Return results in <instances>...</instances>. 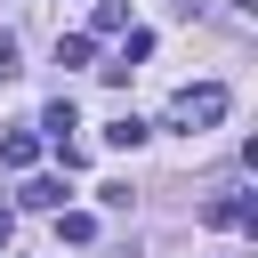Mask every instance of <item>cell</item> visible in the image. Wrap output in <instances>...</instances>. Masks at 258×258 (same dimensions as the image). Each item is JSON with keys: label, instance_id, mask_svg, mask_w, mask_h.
Listing matches in <instances>:
<instances>
[{"label": "cell", "instance_id": "obj_1", "mask_svg": "<svg viewBox=\"0 0 258 258\" xmlns=\"http://www.w3.org/2000/svg\"><path fill=\"white\" fill-rule=\"evenodd\" d=\"M226 105H234V97H226L218 81L177 89V97H169V129H194V137H202V129H218V121H226Z\"/></svg>", "mask_w": 258, "mask_h": 258}, {"label": "cell", "instance_id": "obj_5", "mask_svg": "<svg viewBox=\"0 0 258 258\" xmlns=\"http://www.w3.org/2000/svg\"><path fill=\"white\" fill-rule=\"evenodd\" d=\"M24 210H64V177H24Z\"/></svg>", "mask_w": 258, "mask_h": 258}, {"label": "cell", "instance_id": "obj_6", "mask_svg": "<svg viewBox=\"0 0 258 258\" xmlns=\"http://www.w3.org/2000/svg\"><path fill=\"white\" fill-rule=\"evenodd\" d=\"M40 129H48V145H73L64 129H81V113H73V97H56L48 113H40Z\"/></svg>", "mask_w": 258, "mask_h": 258}, {"label": "cell", "instance_id": "obj_2", "mask_svg": "<svg viewBox=\"0 0 258 258\" xmlns=\"http://www.w3.org/2000/svg\"><path fill=\"white\" fill-rule=\"evenodd\" d=\"M250 218H258V202H250V194H242V185H226V194H218V202H202V226H226V234H242V226H250Z\"/></svg>", "mask_w": 258, "mask_h": 258}, {"label": "cell", "instance_id": "obj_10", "mask_svg": "<svg viewBox=\"0 0 258 258\" xmlns=\"http://www.w3.org/2000/svg\"><path fill=\"white\" fill-rule=\"evenodd\" d=\"M16 73H24V64H16V40H8V32H0V89H8V81H16Z\"/></svg>", "mask_w": 258, "mask_h": 258}, {"label": "cell", "instance_id": "obj_4", "mask_svg": "<svg viewBox=\"0 0 258 258\" xmlns=\"http://www.w3.org/2000/svg\"><path fill=\"white\" fill-rule=\"evenodd\" d=\"M0 161H8V169H32V161H40V137H32V129H8V137H0Z\"/></svg>", "mask_w": 258, "mask_h": 258}, {"label": "cell", "instance_id": "obj_7", "mask_svg": "<svg viewBox=\"0 0 258 258\" xmlns=\"http://www.w3.org/2000/svg\"><path fill=\"white\" fill-rule=\"evenodd\" d=\"M56 234H64L73 250H89V242H97V218H89V210H64V218H56Z\"/></svg>", "mask_w": 258, "mask_h": 258}, {"label": "cell", "instance_id": "obj_3", "mask_svg": "<svg viewBox=\"0 0 258 258\" xmlns=\"http://www.w3.org/2000/svg\"><path fill=\"white\" fill-rule=\"evenodd\" d=\"M105 145H113V153H137V145H145V121H137V113H113V121H105Z\"/></svg>", "mask_w": 258, "mask_h": 258}, {"label": "cell", "instance_id": "obj_11", "mask_svg": "<svg viewBox=\"0 0 258 258\" xmlns=\"http://www.w3.org/2000/svg\"><path fill=\"white\" fill-rule=\"evenodd\" d=\"M8 242H16V218H8V210H0V250H8Z\"/></svg>", "mask_w": 258, "mask_h": 258}, {"label": "cell", "instance_id": "obj_9", "mask_svg": "<svg viewBox=\"0 0 258 258\" xmlns=\"http://www.w3.org/2000/svg\"><path fill=\"white\" fill-rule=\"evenodd\" d=\"M89 56H97L89 32H64V40H56V64H89Z\"/></svg>", "mask_w": 258, "mask_h": 258}, {"label": "cell", "instance_id": "obj_8", "mask_svg": "<svg viewBox=\"0 0 258 258\" xmlns=\"http://www.w3.org/2000/svg\"><path fill=\"white\" fill-rule=\"evenodd\" d=\"M129 24V8L121 0H97V16H89V40H105V32H121Z\"/></svg>", "mask_w": 258, "mask_h": 258}]
</instances>
